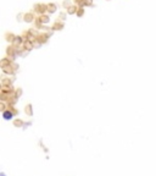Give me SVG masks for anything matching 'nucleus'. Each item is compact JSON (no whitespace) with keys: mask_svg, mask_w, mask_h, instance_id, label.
I'll return each instance as SVG.
<instances>
[{"mask_svg":"<svg viewBox=\"0 0 156 176\" xmlns=\"http://www.w3.org/2000/svg\"><path fill=\"white\" fill-rule=\"evenodd\" d=\"M3 116H4V119H6V120H10V119L12 117V114L10 113V111H5V113L3 114Z\"/></svg>","mask_w":156,"mask_h":176,"instance_id":"f257e3e1","label":"nucleus"}]
</instances>
